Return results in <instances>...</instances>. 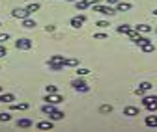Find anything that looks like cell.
Listing matches in <instances>:
<instances>
[{
	"instance_id": "40",
	"label": "cell",
	"mask_w": 157,
	"mask_h": 132,
	"mask_svg": "<svg viewBox=\"0 0 157 132\" xmlns=\"http://www.w3.org/2000/svg\"><path fill=\"white\" fill-rule=\"evenodd\" d=\"M153 15H157V9H155V11H153Z\"/></svg>"
},
{
	"instance_id": "19",
	"label": "cell",
	"mask_w": 157,
	"mask_h": 132,
	"mask_svg": "<svg viewBox=\"0 0 157 132\" xmlns=\"http://www.w3.org/2000/svg\"><path fill=\"white\" fill-rule=\"evenodd\" d=\"M131 30H133V26H129V24H122V26H118V28H116L118 34H124V35H129Z\"/></svg>"
},
{
	"instance_id": "12",
	"label": "cell",
	"mask_w": 157,
	"mask_h": 132,
	"mask_svg": "<svg viewBox=\"0 0 157 132\" xmlns=\"http://www.w3.org/2000/svg\"><path fill=\"white\" fill-rule=\"evenodd\" d=\"M32 119H17V128H32Z\"/></svg>"
},
{
	"instance_id": "37",
	"label": "cell",
	"mask_w": 157,
	"mask_h": 132,
	"mask_svg": "<svg viewBox=\"0 0 157 132\" xmlns=\"http://www.w3.org/2000/svg\"><path fill=\"white\" fill-rule=\"evenodd\" d=\"M84 2H88L90 6H94V4H95V0H84Z\"/></svg>"
},
{
	"instance_id": "21",
	"label": "cell",
	"mask_w": 157,
	"mask_h": 132,
	"mask_svg": "<svg viewBox=\"0 0 157 132\" xmlns=\"http://www.w3.org/2000/svg\"><path fill=\"white\" fill-rule=\"evenodd\" d=\"M136 30H139V34H150L153 28L150 26V24H139V26H135Z\"/></svg>"
},
{
	"instance_id": "42",
	"label": "cell",
	"mask_w": 157,
	"mask_h": 132,
	"mask_svg": "<svg viewBox=\"0 0 157 132\" xmlns=\"http://www.w3.org/2000/svg\"><path fill=\"white\" fill-rule=\"evenodd\" d=\"M0 26H2V23H0Z\"/></svg>"
},
{
	"instance_id": "22",
	"label": "cell",
	"mask_w": 157,
	"mask_h": 132,
	"mask_svg": "<svg viewBox=\"0 0 157 132\" xmlns=\"http://www.w3.org/2000/svg\"><path fill=\"white\" fill-rule=\"evenodd\" d=\"M146 41H150V39H148L146 35H142V34H139V37H135V39H133V43H135V45H139V47L144 45Z\"/></svg>"
},
{
	"instance_id": "38",
	"label": "cell",
	"mask_w": 157,
	"mask_h": 132,
	"mask_svg": "<svg viewBox=\"0 0 157 132\" xmlns=\"http://www.w3.org/2000/svg\"><path fill=\"white\" fill-rule=\"evenodd\" d=\"M103 2V0H95V4H101Z\"/></svg>"
},
{
	"instance_id": "24",
	"label": "cell",
	"mask_w": 157,
	"mask_h": 132,
	"mask_svg": "<svg viewBox=\"0 0 157 132\" xmlns=\"http://www.w3.org/2000/svg\"><path fill=\"white\" fill-rule=\"evenodd\" d=\"M64 65H66V67H78V60H77V58H66Z\"/></svg>"
},
{
	"instance_id": "8",
	"label": "cell",
	"mask_w": 157,
	"mask_h": 132,
	"mask_svg": "<svg viewBox=\"0 0 157 132\" xmlns=\"http://www.w3.org/2000/svg\"><path fill=\"white\" fill-rule=\"evenodd\" d=\"M11 17L21 19V21H23L25 17H30V13H28V9H26V8H15V9L11 11Z\"/></svg>"
},
{
	"instance_id": "3",
	"label": "cell",
	"mask_w": 157,
	"mask_h": 132,
	"mask_svg": "<svg viewBox=\"0 0 157 132\" xmlns=\"http://www.w3.org/2000/svg\"><path fill=\"white\" fill-rule=\"evenodd\" d=\"M92 8H94V11L101 13V15H109V17L116 13V9H114L112 6H109V4H94Z\"/></svg>"
},
{
	"instance_id": "31",
	"label": "cell",
	"mask_w": 157,
	"mask_h": 132,
	"mask_svg": "<svg viewBox=\"0 0 157 132\" xmlns=\"http://www.w3.org/2000/svg\"><path fill=\"white\" fill-rule=\"evenodd\" d=\"M8 39H10V34H0V43H2V45H4Z\"/></svg>"
},
{
	"instance_id": "4",
	"label": "cell",
	"mask_w": 157,
	"mask_h": 132,
	"mask_svg": "<svg viewBox=\"0 0 157 132\" xmlns=\"http://www.w3.org/2000/svg\"><path fill=\"white\" fill-rule=\"evenodd\" d=\"M71 87H73L75 91H82V93H88V91H90V86H88L84 80H81V78H75V80L71 82Z\"/></svg>"
},
{
	"instance_id": "7",
	"label": "cell",
	"mask_w": 157,
	"mask_h": 132,
	"mask_svg": "<svg viewBox=\"0 0 157 132\" xmlns=\"http://www.w3.org/2000/svg\"><path fill=\"white\" fill-rule=\"evenodd\" d=\"M86 21H88V17H86V15H77V17H73L71 21H69V24H71L73 28H81Z\"/></svg>"
},
{
	"instance_id": "30",
	"label": "cell",
	"mask_w": 157,
	"mask_h": 132,
	"mask_svg": "<svg viewBox=\"0 0 157 132\" xmlns=\"http://www.w3.org/2000/svg\"><path fill=\"white\" fill-rule=\"evenodd\" d=\"M45 91H47V93H58V87L51 84V86H45Z\"/></svg>"
},
{
	"instance_id": "29",
	"label": "cell",
	"mask_w": 157,
	"mask_h": 132,
	"mask_svg": "<svg viewBox=\"0 0 157 132\" xmlns=\"http://www.w3.org/2000/svg\"><path fill=\"white\" fill-rule=\"evenodd\" d=\"M99 112H101V114H109V112H112V106L110 104H103Z\"/></svg>"
},
{
	"instance_id": "18",
	"label": "cell",
	"mask_w": 157,
	"mask_h": 132,
	"mask_svg": "<svg viewBox=\"0 0 157 132\" xmlns=\"http://www.w3.org/2000/svg\"><path fill=\"white\" fill-rule=\"evenodd\" d=\"M144 123H146V127H151V128H157V116H148Z\"/></svg>"
},
{
	"instance_id": "34",
	"label": "cell",
	"mask_w": 157,
	"mask_h": 132,
	"mask_svg": "<svg viewBox=\"0 0 157 132\" xmlns=\"http://www.w3.org/2000/svg\"><path fill=\"white\" fill-rule=\"evenodd\" d=\"M97 26H99V28H107L109 23H107V21H99V23H97Z\"/></svg>"
},
{
	"instance_id": "13",
	"label": "cell",
	"mask_w": 157,
	"mask_h": 132,
	"mask_svg": "<svg viewBox=\"0 0 157 132\" xmlns=\"http://www.w3.org/2000/svg\"><path fill=\"white\" fill-rule=\"evenodd\" d=\"M36 128L37 130H52V121L49 119V121H39L37 125H36Z\"/></svg>"
},
{
	"instance_id": "9",
	"label": "cell",
	"mask_w": 157,
	"mask_h": 132,
	"mask_svg": "<svg viewBox=\"0 0 157 132\" xmlns=\"http://www.w3.org/2000/svg\"><path fill=\"white\" fill-rule=\"evenodd\" d=\"M151 87H153V86H151L150 82H142V84H140L139 87L135 89V93H136V95H144V93H146V91H150Z\"/></svg>"
},
{
	"instance_id": "1",
	"label": "cell",
	"mask_w": 157,
	"mask_h": 132,
	"mask_svg": "<svg viewBox=\"0 0 157 132\" xmlns=\"http://www.w3.org/2000/svg\"><path fill=\"white\" fill-rule=\"evenodd\" d=\"M64 62H66V58L64 56H60V54H54V56H51L49 58V62H47V65H49V69H52V71H62L66 65H64Z\"/></svg>"
},
{
	"instance_id": "23",
	"label": "cell",
	"mask_w": 157,
	"mask_h": 132,
	"mask_svg": "<svg viewBox=\"0 0 157 132\" xmlns=\"http://www.w3.org/2000/svg\"><path fill=\"white\" fill-rule=\"evenodd\" d=\"M54 110H56V108H54V104H51V102H45V104L41 106V112H43V114H47V116L51 114V112H54Z\"/></svg>"
},
{
	"instance_id": "2",
	"label": "cell",
	"mask_w": 157,
	"mask_h": 132,
	"mask_svg": "<svg viewBox=\"0 0 157 132\" xmlns=\"http://www.w3.org/2000/svg\"><path fill=\"white\" fill-rule=\"evenodd\" d=\"M142 106L148 110V112H155L157 110V95H148L142 99Z\"/></svg>"
},
{
	"instance_id": "14",
	"label": "cell",
	"mask_w": 157,
	"mask_h": 132,
	"mask_svg": "<svg viewBox=\"0 0 157 132\" xmlns=\"http://www.w3.org/2000/svg\"><path fill=\"white\" fill-rule=\"evenodd\" d=\"M13 101H15V95H13V93H2V95H0V104H2V102L11 104Z\"/></svg>"
},
{
	"instance_id": "20",
	"label": "cell",
	"mask_w": 157,
	"mask_h": 132,
	"mask_svg": "<svg viewBox=\"0 0 157 132\" xmlns=\"http://www.w3.org/2000/svg\"><path fill=\"white\" fill-rule=\"evenodd\" d=\"M140 48H142V52L148 54V52H153V50H155V45H153L151 41H146L144 45H140Z\"/></svg>"
},
{
	"instance_id": "41",
	"label": "cell",
	"mask_w": 157,
	"mask_h": 132,
	"mask_svg": "<svg viewBox=\"0 0 157 132\" xmlns=\"http://www.w3.org/2000/svg\"><path fill=\"white\" fill-rule=\"evenodd\" d=\"M0 93H2V86H0Z\"/></svg>"
},
{
	"instance_id": "26",
	"label": "cell",
	"mask_w": 157,
	"mask_h": 132,
	"mask_svg": "<svg viewBox=\"0 0 157 132\" xmlns=\"http://www.w3.org/2000/svg\"><path fill=\"white\" fill-rule=\"evenodd\" d=\"M39 8H41V6H39L37 2H34V4H28V6H26V9H28V13H30V15H32V13H36Z\"/></svg>"
},
{
	"instance_id": "33",
	"label": "cell",
	"mask_w": 157,
	"mask_h": 132,
	"mask_svg": "<svg viewBox=\"0 0 157 132\" xmlns=\"http://www.w3.org/2000/svg\"><path fill=\"white\" fill-rule=\"evenodd\" d=\"M8 54V50H6V47L2 45V43H0V58H4V56Z\"/></svg>"
},
{
	"instance_id": "10",
	"label": "cell",
	"mask_w": 157,
	"mask_h": 132,
	"mask_svg": "<svg viewBox=\"0 0 157 132\" xmlns=\"http://www.w3.org/2000/svg\"><path fill=\"white\" fill-rule=\"evenodd\" d=\"M66 117V114H64V112H60V110H54V112H51V114H49V119L51 121H62Z\"/></svg>"
},
{
	"instance_id": "5",
	"label": "cell",
	"mask_w": 157,
	"mask_h": 132,
	"mask_svg": "<svg viewBox=\"0 0 157 132\" xmlns=\"http://www.w3.org/2000/svg\"><path fill=\"white\" fill-rule=\"evenodd\" d=\"M15 48L17 50H30L32 48V39H28V37H21V39L15 41Z\"/></svg>"
},
{
	"instance_id": "6",
	"label": "cell",
	"mask_w": 157,
	"mask_h": 132,
	"mask_svg": "<svg viewBox=\"0 0 157 132\" xmlns=\"http://www.w3.org/2000/svg\"><path fill=\"white\" fill-rule=\"evenodd\" d=\"M43 101H45V102H51V104L56 106V104H60V102L64 101V97H62V95H58V93H47V95L43 97Z\"/></svg>"
},
{
	"instance_id": "27",
	"label": "cell",
	"mask_w": 157,
	"mask_h": 132,
	"mask_svg": "<svg viewBox=\"0 0 157 132\" xmlns=\"http://www.w3.org/2000/svg\"><path fill=\"white\" fill-rule=\"evenodd\" d=\"M77 77H84V74H88L90 73V69H86V67H77Z\"/></svg>"
},
{
	"instance_id": "39",
	"label": "cell",
	"mask_w": 157,
	"mask_h": 132,
	"mask_svg": "<svg viewBox=\"0 0 157 132\" xmlns=\"http://www.w3.org/2000/svg\"><path fill=\"white\" fill-rule=\"evenodd\" d=\"M66 2H77V0H66Z\"/></svg>"
},
{
	"instance_id": "43",
	"label": "cell",
	"mask_w": 157,
	"mask_h": 132,
	"mask_svg": "<svg viewBox=\"0 0 157 132\" xmlns=\"http://www.w3.org/2000/svg\"><path fill=\"white\" fill-rule=\"evenodd\" d=\"M155 32H157V28H155Z\"/></svg>"
},
{
	"instance_id": "35",
	"label": "cell",
	"mask_w": 157,
	"mask_h": 132,
	"mask_svg": "<svg viewBox=\"0 0 157 132\" xmlns=\"http://www.w3.org/2000/svg\"><path fill=\"white\" fill-rule=\"evenodd\" d=\"M45 32H47V34L54 32V26H52V24H47V26H45Z\"/></svg>"
},
{
	"instance_id": "32",
	"label": "cell",
	"mask_w": 157,
	"mask_h": 132,
	"mask_svg": "<svg viewBox=\"0 0 157 132\" xmlns=\"http://www.w3.org/2000/svg\"><path fill=\"white\" fill-rule=\"evenodd\" d=\"M107 34H94V39H107Z\"/></svg>"
},
{
	"instance_id": "25",
	"label": "cell",
	"mask_w": 157,
	"mask_h": 132,
	"mask_svg": "<svg viewBox=\"0 0 157 132\" xmlns=\"http://www.w3.org/2000/svg\"><path fill=\"white\" fill-rule=\"evenodd\" d=\"M11 110H28V102H11Z\"/></svg>"
},
{
	"instance_id": "11",
	"label": "cell",
	"mask_w": 157,
	"mask_h": 132,
	"mask_svg": "<svg viewBox=\"0 0 157 132\" xmlns=\"http://www.w3.org/2000/svg\"><path fill=\"white\" fill-rule=\"evenodd\" d=\"M124 116H127V117L139 116V108H136V106H125V108H124Z\"/></svg>"
},
{
	"instance_id": "17",
	"label": "cell",
	"mask_w": 157,
	"mask_h": 132,
	"mask_svg": "<svg viewBox=\"0 0 157 132\" xmlns=\"http://www.w3.org/2000/svg\"><path fill=\"white\" fill-rule=\"evenodd\" d=\"M75 8H77V11H86V9L90 8V4L84 2V0H77V2H75Z\"/></svg>"
},
{
	"instance_id": "15",
	"label": "cell",
	"mask_w": 157,
	"mask_h": 132,
	"mask_svg": "<svg viewBox=\"0 0 157 132\" xmlns=\"http://www.w3.org/2000/svg\"><path fill=\"white\" fill-rule=\"evenodd\" d=\"M36 26H37V23L34 21L32 17H25L23 19V28H28L30 30V28H36Z\"/></svg>"
},
{
	"instance_id": "28",
	"label": "cell",
	"mask_w": 157,
	"mask_h": 132,
	"mask_svg": "<svg viewBox=\"0 0 157 132\" xmlns=\"http://www.w3.org/2000/svg\"><path fill=\"white\" fill-rule=\"evenodd\" d=\"M11 119V116L8 114V112H2V114H0V121H2V123H8Z\"/></svg>"
},
{
	"instance_id": "36",
	"label": "cell",
	"mask_w": 157,
	"mask_h": 132,
	"mask_svg": "<svg viewBox=\"0 0 157 132\" xmlns=\"http://www.w3.org/2000/svg\"><path fill=\"white\" fill-rule=\"evenodd\" d=\"M118 2H120V0H107V4H109V6H116Z\"/></svg>"
},
{
	"instance_id": "16",
	"label": "cell",
	"mask_w": 157,
	"mask_h": 132,
	"mask_svg": "<svg viewBox=\"0 0 157 132\" xmlns=\"http://www.w3.org/2000/svg\"><path fill=\"white\" fill-rule=\"evenodd\" d=\"M131 8H133V6H131L129 2H118L114 9H116V11H129Z\"/></svg>"
}]
</instances>
